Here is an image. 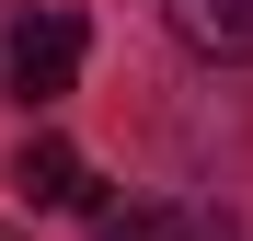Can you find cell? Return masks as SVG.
Here are the masks:
<instances>
[{
  "instance_id": "6da1fadb",
  "label": "cell",
  "mask_w": 253,
  "mask_h": 241,
  "mask_svg": "<svg viewBox=\"0 0 253 241\" xmlns=\"http://www.w3.org/2000/svg\"><path fill=\"white\" fill-rule=\"evenodd\" d=\"M81 46H92V34H81V12H23V34H12V92L23 103H58L69 80H81Z\"/></svg>"
},
{
  "instance_id": "7a4b0ae2",
  "label": "cell",
  "mask_w": 253,
  "mask_h": 241,
  "mask_svg": "<svg viewBox=\"0 0 253 241\" xmlns=\"http://www.w3.org/2000/svg\"><path fill=\"white\" fill-rule=\"evenodd\" d=\"M92 241H242V218L196 195H138V207H92Z\"/></svg>"
},
{
  "instance_id": "3957f363",
  "label": "cell",
  "mask_w": 253,
  "mask_h": 241,
  "mask_svg": "<svg viewBox=\"0 0 253 241\" xmlns=\"http://www.w3.org/2000/svg\"><path fill=\"white\" fill-rule=\"evenodd\" d=\"M12 195L23 207H92V161H81L69 138H23L12 149Z\"/></svg>"
},
{
  "instance_id": "277c9868",
  "label": "cell",
  "mask_w": 253,
  "mask_h": 241,
  "mask_svg": "<svg viewBox=\"0 0 253 241\" xmlns=\"http://www.w3.org/2000/svg\"><path fill=\"white\" fill-rule=\"evenodd\" d=\"M196 58H253V0H161Z\"/></svg>"
}]
</instances>
